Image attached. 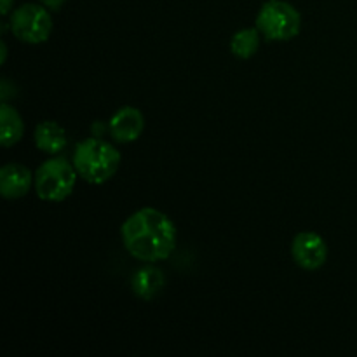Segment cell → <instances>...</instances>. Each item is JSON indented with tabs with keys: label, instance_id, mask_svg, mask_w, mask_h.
<instances>
[{
	"label": "cell",
	"instance_id": "1",
	"mask_svg": "<svg viewBox=\"0 0 357 357\" xmlns=\"http://www.w3.org/2000/svg\"><path fill=\"white\" fill-rule=\"evenodd\" d=\"M124 250L143 264L164 261L173 255L178 244V230L166 213L142 208L132 213L121 227Z\"/></svg>",
	"mask_w": 357,
	"mask_h": 357
},
{
	"label": "cell",
	"instance_id": "2",
	"mask_svg": "<svg viewBox=\"0 0 357 357\" xmlns=\"http://www.w3.org/2000/svg\"><path fill=\"white\" fill-rule=\"evenodd\" d=\"M122 155L112 143L100 138H86L77 143L72 162L84 181L103 185L115 176Z\"/></svg>",
	"mask_w": 357,
	"mask_h": 357
},
{
	"label": "cell",
	"instance_id": "3",
	"mask_svg": "<svg viewBox=\"0 0 357 357\" xmlns=\"http://www.w3.org/2000/svg\"><path fill=\"white\" fill-rule=\"evenodd\" d=\"M77 178L79 173L73 162L65 157H52L35 171V194L45 202H63L72 195Z\"/></svg>",
	"mask_w": 357,
	"mask_h": 357
},
{
	"label": "cell",
	"instance_id": "4",
	"mask_svg": "<svg viewBox=\"0 0 357 357\" xmlns=\"http://www.w3.org/2000/svg\"><path fill=\"white\" fill-rule=\"evenodd\" d=\"M255 23L267 40L289 42L302 31V14L286 0H267L258 10Z\"/></svg>",
	"mask_w": 357,
	"mask_h": 357
},
{
	"label": "cell",
	"instance_id": "5",
	"mask_svg": "<svg viewBox=\"0 0 357 357\" xmlns=\"http://www.w3.org/2000/svg\"><path fill=\"white\" fill-rule=\"evenodd\" d=\"M9 28L24 44H44L52 33V16L42 3H23L10 13Z\"/></svg>",
	"mask_w": 357,
	"mask_h": 357
},
{
	"label": "cell",
	"instance_id": "6",
	"mask_svg": "<svg viewBox=\"0 0 357 357\" xmlns=\"http://www.w3.org/2000/svg\"><path fill=\"white\" fill-rule=\"evenodd\" d=\"M291 257L303 271H319L328 260V244L319 234L300 232L291 243Z\"/></svg>",
	"mask_w": 357,
	"mask_h": 357
},
{
	"label": "cell",
	"instance_id": "7",
	"mask_svg": "<svg viewBox=\"0 0 357 357\" xmlns=\"http://www.w3.org/2000/svg\"><path fill=\"white\" fill-rule=\"evenodd\" d=\"M108 128H110L112 138L117 143H132L143 135L145 117L138 108L122 107L112 115Z\"/></svg>",
	"mask_w": 357,
	"mask_h": 357
},
{
	"label": "cell",
	"instance_id": "8",
	"mask_svg": "<svg viewBox=\"0 0 357 357\" xmlns=\"http://www.w3.org/2000/svg\"><path fill=\"white\" fill-rule=\"evenodd\" d=\"M35 174L20 162H9L0 169V195L3 199H21L30 192Z\"/></svg>",
	"mask_w": 357,
	"mask_h": 357
},
{
	"label": "cell",
	"instance_id": "9",
	"mask_svg": "<svg viewBox=\"0 0 357 357\" xmlns=\"http://www.w3.org/2000/svg\"><path fill=\"white\" fill-rule=\"evenodd\" d=\"M33 139L35 146L47 155H58L68 146V136H66L65 128L56 121L40 122L35 128Z\"/></svg>",
	"mask_w": 357,
	"mask_h": 357
},
{
	"label": "cell",
	"instance_id": "10",
	"mask_svg": "<svg viewBox=\"0 0 357 357\" xmlns=\"http://www.w3.org/2000/svg\"><path fill=\"white\" fill-rule=\"evenodd\" d=\"M164 284H166V278H164L162 271L153 267L152 264L138 268L131 278L132 293L138 298L145 300V302H150V300L155 298L162 291Z\"/></svg>",
	"mask_w": 357,
	"mask_h": 357
},
{
	"label": "cell",
	"instance_id": "11",
	"mask_svg": "<svg viewBox=\"0 0 357 357\" xmlns=\"http://www.w3.org/2000/svg\"><path fill=\"white\" fill-rule=\"evenodd\" d=\"M24 135V122L20 112L9 103H2L0 107V143L3 149L16 145Z\"/></svg>",
	"mask_w": 357,
	"mask_h": 357
},
{
	"label": "cell",
	"instance_id": "12",
	"mask_svg": "<svg viewBox=\"0 0 357 357\" xmlns=\"http://www.w3.org/2000/svg\"><path fill=\"white\" fill-rule=\"evenodd\" d=\"M261 37L257 26L255 28H243L236 31L230 38V52L239 59H251L258 52L261 44Z\"/></svg>",
	"mask_w": 357,
	"mask_h": 357
},
{
	"label": "cell",
	"instance_id": "13",
	"mask_svg": "<svg viewBox=\"0 0 357 357\" xmlns=\"http://www.w3.org/2000/svg\"><path fill=\"white\" fill-rule=\"evenodd\" d=\"M42 6L47 7L49 10H59L63 6H65L66 0H38Z\"/></svg>",
	"mask_w": 357,
	"mask_h": 357
},
{
	"label": "cell",
	"instance_id": "14",
	"mask_svg": "<svg viewBox=\"0 0 357 357\" xmlns=\"http://www.w3.org/2000/svg\"><path fill=\"white\" fill-rule=\"evenodd\" d=\"M13 3H14V0H2V6H0V13H2V16H7V14H10Z\"/></svg>",
	"mask_w": 357,
	"mask_h": 357
},
{
	"label": "cell",
	"instance_id": "15",
	"mask_svg": "<svg viewBox=\"0 0 357 357\" xmlns=\"http://www.w3.org/2000/svg\"><path fill=\"white\" fill-rule=\"evenodd\" d=\"M6 59H7V45H6V42L2 40V59H0V61L6 63Z\"/></svg>",
	"mask_w": 357,
	"mask_h": 357
}]
</instances>
